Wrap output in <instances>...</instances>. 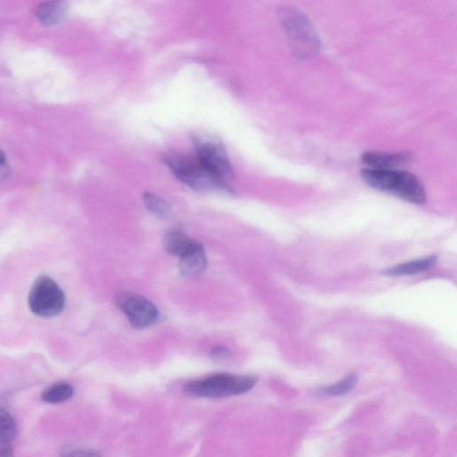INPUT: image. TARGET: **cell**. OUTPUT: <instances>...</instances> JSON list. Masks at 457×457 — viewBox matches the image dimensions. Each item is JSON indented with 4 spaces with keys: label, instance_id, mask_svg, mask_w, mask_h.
<instances>
[{
    "label": "cell",
    "instance_id": "1",
    "mask_svg": "<svg viewBox=\"0 0 457 457\" xmlns=\"http://www.w3.org/2000/svg\"><path fill=\"white\" fill-rule=\"evenodd\" d=\"M361 177L372 188L396 196L413 204L422 205L426 193L422 182L415 174L396 169L367 168Z\"/></svg>",
    "mask_w": 457,
    "mask_h": 457
},
{
    "label": "cell",
    "instance_id": "2",
    "mask_svg": "<svg viewBox=\"0 0 457 457\" xmlns=\"http://www.w3.org/2000/svg\"><path fill=\"white\" fill-rule=\"evenodd\" d=\"M162 160L179 181L195 191L235 194V189L228 182L206 170L197 158L182 154H167L162 155Z\"/></svg>",
    "mask_w": 457,
    "mask_h": 457
},
{
    "label": "cell",
    "instance_id": "3",
    "mask_svg": "<svg viewBox=\"0 0 457 457\" xmlns=\"http://www.w3.org/2000/svg\"><path fill=\"white\" fill-rule=\"evenodd\" d=\"M254 375L219 374L185 385L186 394L193 397L222 398L247 393L255 387Z\"/></svg>",
    "mask_w": 457,
    "mask_h": 457
},
{
    "label": "cell",
    "instance_id": "4",
    "mask_svg": "<svg viewBox=\"0 0 457 457\" xmlns=\"http://www.w3.org/2000/svg\"><path fill=\"white\" fill-rule=\"evenodd\" d=\"M66 304L64 292L55 280L40 277L36 280L29 295L30 310L36 316L52 318L62 313Z\"/></svg>",
    "mask_w": 457,
    "mask_h": 457
},
{
    "label": "cell",
    "instance_id": "5",
    "mask_svg": "<svg viewBox=\"0 0 457 457\" xmlns=\"http://www.w3.org/2000/svg\"><path fill=\"white\" fill-rule=\"evenodd\" d=\"M194 145L196 158L206 170L226 182L233 178L235 171L222 143L208 136H196Z\"/></svg>",
    "mask_w": 457,
    "mask_h": 457
},
{
    "label": "cell",
    "instance_id": "6",
    "mask_svg": "<svg viewBox=\"0 0 457 457\" xmlns=\"http://www.w3.org/2000/svg\"><path fill=\"white\" fill-rule=\"evenodd\" d=\"M116 304L133 327L143 329L157 323L159 310L147 297L131 291H124L116 297Z\"/></svg>",
    "mask_w": 457,
    "mask_h": 457
},
{
    "label": "cell",
    "instance_id": "7",
    "mask_svg": "<svg viewBox=\"0 0 457 457\" xmlns=\"http://www.w3.org/2000/svg\"><path fill=\"white\" fill-rule=\"evenodd\" d=\"M410 158L408 155L398 153H381V152H367L362 155V161L374 169H395L408 164Z\"/></svg>",
    "mask_w": 457,
    "mask_h": 457
},
{
    "label": "cell",
    "instance_id": "8",
    "mask_svg": "<svg viewBox=\"0 0 457 457\" xmlns=\"http://www.w3.org/2000/svg\"><path fill=\"white\" fill-rule=\"evenodd\" d=\"M208 266L205 250L201 245L193 251L179 257V271L182 275L191 278L204 272Z\"/></svg>",
    "mask_w": 457,
    "mask_h": 457
},
{
    "label": "cell",
    "instance_id": "9",
    "mask_svg": "<svg viewBox=\"0 0 457 457\" xmlns=\"http://www.w3.org/2000/svg\"><path fill=\"white\" fill-rule=\"evenodd\" d=\"M164 245L168 253L182 257L198 248L201 244L189 238L182 232L172 231L165 235Z\"/></svg>",
    "mask_w": 457,
    "mask_h": 457
},
{
    "label": "cell",
    "instance_id": "10",
    "mask_svg": "<svg viewBox=\"0 0 457 457\" xmlns=\"http://www.w3.org/2000/svg\"><path fill=\"white\" fill-rule=\"evenodd\" d=\"M36 16L43 25H59L67 16V6L60 1L43 3L37 8Z\"/></svg>",
    "mask_w": 457,
    "mask_h": 457
},
{
    "label": "cell",
    "instance_id": "11",
    "mask_svg": "<svg viewBox=\"0 0 457 457\" xmlns=\"http://www.w3.org/2000/svg\"><path fill=\"white\" fill-rule=\"evenodd\" d=\"M438 257L432 256L425 259L411 261V262L401 263L384 271V274L388 276L410 275L431 269L437 263Z\"/></svg>",
    "mask_w": 457,
    "mask_h": 457
},
{
    "label": "cell",
    "instance_id": "12",
    "mask_svg": "<svg viewBox=\"0 0 457 457\" xmlns=\"http://www.w3.org/2000/svg\"><path fill=\"white\" fill-rule=\"evenodd\" d=\"M74 389L67 382H59L42 392V400L49 404H61L73 398Z\"/></svg>",
    "mask_w": 457,
    "mask_h": 457
},
{
    "label": "cell",
    "instance_id": "13",
    "mask_svg": "<svg viewBox=\"0 0 457 457\" xmlns=\"http://www.w3.org/2000/svg\"><path fill=\"white\" fill-rule=\"evenodd\" d=\"M143 201L146 208L150 210L152 214L160 218H167L170 216L171 206L165 199L158 197L157 195L152 194L150 192H145Z\"/></svg>",
    "mask_w": 457,
    "mask_h": 457
},
{
    "label": "cell",
    "instance_id": "14",
    "mask_svg": "<svg viewBox=\"0 0 457 457\" xmlns=\"http://www.w3.org/2000/svg\"><path fill=\"white\" fill-rule=\"evenodd\" d=\"M18 435V425L13 415L0 408V440L13 443Z\"/></svg>",
    "mask_w": 457,
    "mask_h": 457
},
{
    "label": "cell",
    "instance_id": "15",
    "mask_svg": "<svg viewBox=\"0 0 457 457\" xmlns=\"http://www.w3.org/2000/svg\"><path fill=\"white\" fill-rule=\"evenodd\" d=\"M357 381V374L348 375L344 380L338 382L336 384L331 385L320 389V393L329 396L346 395L354 388Z\"/></svg>",
    "mask_w": 457,
    "mask_h": 457
},
{
    "label": "cell",
    "instance_id": "16",
    "mask_svg": "<svg viewBox=\"0 0 457 457\" xmlns=\"http://www.w3.org/2000/svg\"><path fill=\"white\" fill-rule=\"evenodd\" d=\"M61 457H101V455L93 449L72 448L63 450Z\"/></svg>",
    "mask_w": 457,
    "mask_h": 457
},
{
    "label": "cell",
    "instance_id": "17",
    "mask_svg": "<svg viewBox=\"0 0 457 457\" xmlns=\"http://www.w3.org/2000/svg\"><path fill=\"white\" fill-rule=\"evenodd\" d=\"M231 352L225 346H215L210 351V357L214 360H222L229 357Z\"/></svg>",
    "mask_w": 457,
    "mask_h": 457
},
{
    "label": "cell",
    "instance_id": "18",
    "mask_svg": "<svg viewBox=\"0 0 457 457\" xmlns=\"http://www.w3.org/2000/svg\"><path fill=\"white\" fill-rule=\"evenodd\" d=\"M0 457H16L11 442L0 440Z\"/></svg>",
    "mask_w": 457,
    "mask_h": 457
},
{
    "label": "cell",
    "instance_id": "19",
    "mask_svg": "<svg viewBox=\"0 0 457 457\" xmlns=\"http://www.w3.org/2000/svg\"><path fill=\"white\" fill-rule=\"evenodd\" d=\"M9 174L8 162L4 153L0 150V181L8 177Z\"/></svg>",
    "mask_w": 457,
    "mask_h": 457
}]
</instances>
